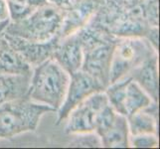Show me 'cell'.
Listing matches in <instances>:
<instances>
[{
	"instance_id": "6da1fadb",
	"label": "cell",
	"mask_w": 160,
	"mask_h": 149,
	"mask_svg": "<svg viewBox=\"0 0 160 149\" xmlns=\"http://www.w3.org/2000/svg\"><path fill=\"white\" fill-rule=\"evenodd\" d=\"M70 82V75L52 58L33 68L28 97L57 112L62 106Z\"/></svg>"
},
{
	"instance_id": "7a4b0ae2",
	"label": "cell",
	"mask_w": 160,
	"mask_h": 149,
	"mask_svg": "<svg viewBox=\"0 0 160 149\" xmlns=\"http://www.w3.org/2000/svg\"><path fill=\"white\" fill-rule=\"evenodd\" d=\"M54 112L45 104L27 97L8 102L0 107V139L35 131L44 114Z\"/></svg>"
},
{
	"instance_id": "3957f363",
	"label": "cell",
	"mask_w": 160,
	"mask_h": 149,
	"mask_svg": "<svg viewBox=\"0 0 160 149\" xmlns=\"http://www.w3.org/2000/svg\"><path fill=\"white\" fill-rule=\"evenodd\" d=\"M64 13L54 5L46 3L36 8L27 18L9 21L4 32L34 42H48L59 38Z\"/></svg>"
},
{
	"instance_id": "277c9868",
	"label": "cell",
	"mask_w": 160,
	"mask_h": 149,
	"mask_svg": "<svg viewBox=\"0 0 160 149\" xmlns=\"http://www.w3.org/2000/svg\"><path fill=\"white\" fill-rule=\"evenodd\" d=\"M155 53L158 52L143 37L118 38L112 51L109 84L128 77L132 70Z\"/></svg>"
},
{
	"instance_id": "5b68a950",
	"label": "cell",
	"mask_w": 160,
	"mask_h": 149,
	"mask_svg": "<svg viewBox=\"0 0 160 149\" xmlns=\"http://www.w3.org/2000/svg\"><path fill=\"white\" fill-rule=\"evenodd\" d=\"M108 103L104 92H98L87 97L69 113L65 120L67 134L95 132V120L98 112Z\"/></svg>"
},
{
	"instance_id": "8992f818",
	"label": "cell",
	"mask_w": 160,
	"mask_h": 149,
	"mask_svg": "<svg viewBox=\"0 0 160 149\" xmlns=\"http://www.w3.org/2000/svg\"><path fill=\"white\" fill-rule=\"evenodd\" d=\"M104 91V87L96 79L84 71H79L70 76V82L66 92L64 102L57 110V122L62 123L67 118L69 113L77 106H79L87 97L92 93Z\"/></svg>"
},
{
	"instance_id": "52a82bcc",
	"label": "cell",
	"mask_w": 160,
	"mask_h": 149,
	"mask_svg": "<svg viewBox=\"0 0 160 149\" xmlns=\"http://www.w3.org/2000/svg\"><path fill=\"white\" fill-rule=\"evenodd\" d=\"M118 38L95 44L84 51L82 71L86 72L93 79H96L106 89L109 85L110 64L113 47Z\"/></svg>"
},
{
	"instance_id": "ba28073f",
	"label": "cell",
	"mask_w": 160,
	"mask_h": 149,
	"mask_svg": "<svg viewBox=\"0 0 160 149\" xmlns=\"http://www.w3.org/2000/svg\"><path fill=\"white\" fill-rule=\"evenodd\" d=\"M3 38L29 63L32 68L51 58L54 49L59 41V38H55L48 42H34L5 32L3 33Z\"/></svg>"
},
{
	"instance_id": "9c48e42d",
	"label": "cell",
	"mask_w": 160,
	"mask_h": 149,
	"mask_svg": "<svg viewBox=\"0 0 160 149\" xmlns=\"http://www.w3.org/2000/svg\"><path fill=\"white\" fill-rule=\"evenodd\" d=\"M51 58L70 76L82 70L84 51L76 33L59 39Z\"/></svg>"
},
{
	"instance_id": "30bf717a",
	"label": "cell",
	"mask_w": 160,
	"mask_h": 149,
	"mask_svg": "<svg viewBox=\"0 0 160 149\" xmlns=\"http://www.w3.org/2000/svg\"><path fill=\"white\" fill-rule=\"evenodd\" d=\"M103 0H82L76 8L64 13L59 39L72 35L86 26L100 9Z\"/></svg>"
},
{
	"instance_id": "8fae6325",
	"label": "cell",
	"mask_w": 160,
	"mask_h": 149,
	"mask_svg": "<svg viewBox=\"0 0 160 149\" xmlns=\"http://www.w3.org/2000/svg\"><path fill=\"white\" fill-rule=\"evenodd\" d=\"M128 77L151 97L153 102L158 101V53L151 55L143 61L131 71Z\"/></svg>"
},
{
	"instance_id": "7c38bea8",
	"label": "cell",
	"mask_w": 160,
	"mask_h": 149,
	"mask_svg": "<svg viewBox=\"0 0 160 149\" xmlns=\"http://www.w3.org/2000/svg\"><path fill=\"white\" fill-rule=\"evenodd\" d=\"M31 75L0 73V107L8 102L28 96Z\"/></svg>"
},
{
	"instance_id": "4fadbf2b",
	"label": "cell",
	"mask_w": 160,
	"mask_h": 149,
	"mask_svg": "<svg viewBox=\"0 0 160 149\" xmlns=\"http://www.w3.org/2000/svg\"><path fill=\"white\" fill-rule=\"evenodd\" d=\"M126 119H128L129 135H137L143 133L157 134V102H152L145 108L126 117Z\"/></svg>"
},
{
	"instance_id": "5bb4252c",
	"label": "cell",
	"mask_w": 160,
	"mask_h": 149,
	"mask_svg": "<svg viewBox=\"0 0 160 149\" xmlns=\"http://www.w3.org/2000/svg\"><path fill=\"white\" fill-rule=\"evenodd\" d=\"M32 71L29 63L2 38L0 42V73L32 75Z\"/></svg>"
},
{
	"instance_id": "9a60e30c",
	"label": "cell",
	"mask_w": 160,
	"mask_h": 149,
	"mask_svg": "<svg viewBox=\"0 0 160 149\" xmlns=\"http://www.w3.org/2000/svg\"><path fill=\"white\" fill-rule=\"evenodd\" d=\"M102 147L128 148L129 147V130L128 119L124 115L118 114L110 127L101 136Z\"/></svg>"
},
{
	"instance_id": "2e32d148",
	"label": "cell",
	"mask_w": 160,
	"mask_h": 149,
	"mask_svg": "<svg viewBox=\"0 0 160 149\" xmlns=\"http://www.w3.org/2000/svg\"><path fill=\"white\" fill-rule=\"evenodd\" d=\"M153 101L136 82L130 79L125 87V96L123 101L124 117H128L139 110L145 108Z\"/></svg>"
},
{
	"instance_id": "e0dca14e",
	"label": "cell",
	"mask_w": 160,
	"mask_h": 149,
	"mask_svg": "<svg viewBox=\"0 0 160 149\" xmlns=\"http://www.w3.org/2000/svg\"><path fill=\"white\" fill-rule=\"evenodd\" d=\"M118 115V112L108 103L103 108L98 112L95 120V132L101 136L104 133L113 123V121Z\"/></svg>"
},
{
	"instance_id": "ac0fdd59",
	"label": "cell",
	"mask_w": 160,
	"mask_h": 149,
	"mask_svg": "<svg viewBox=\"0 0 160 149\" xmlns=\"http://www.w3.org/2000/svg\"><path fill=\"white\" fill-rule=\"evenodd\" d=\"M73 138L68 143L70 147H102L100 136L96 132L71 134Z\"/></svg>"
},
{
	"instance_id": "d6986e66",
	"label": "cell",
	"mask_w": 160,
	"mask_h": 149,
	"mask_svg": "<svg viewBox=\"0 0 160 149\" xmlns=\"http://www.w3.org/2000/svg\"><path fill=\"white\" fill-rule=\"evenodd\" d=\"M130 146L134 148H157L159 146L158 136L154 133L129 135Z\"/></svg>"
},
{
	"instance_id": "ffe728a7",
	"label": "cell",
	"mask_w": 160,
	"mask_h": 149,
	"mask_svg": "<svg viewBox=\"0 0 160 149\" xmlns=\"http://www.w3.org/2000/svg\"><path fill=\"white\" fill-rule=\"evenodd\" d=\"M143 16L149 26H158V0H146L142 3Z\"/></svg>"
},
{
	"instance_id": "44dd1931",
	"label": "cell",
	"mask_w": 160,
	"mask_h": 149,
	"mask_svg": "<svg viewBox=\"0 0 160 149\" xmlns=\"http://www.w3.org/2000/svg\"><path fill=\"white\" fill-rule=\"evenodd\" d=\"M47 1L65 13L76 8L82 2V0H47Z\"/></svg>"
},
{
	"instance_id": "7402d4cb",
	"label": "cell",
	"mask_w": 160,
	"mask_h": 149,
	"mask_svg": "<svg viewBox=\"0 0 160 149\" xmlns=\"http://www.w3.org/2000/svg\"><path fill=\"white\" fill-rule=\"evenodd\" d=\"M143 38L149 42V44L152 46V48L158 52V44H159V30L158 26H150L148 30L146 31L145 35Z\"/></svg>"
},
{
	"instance_id": "603a6c76",
	"label": "cell",
	"mask_w": 160,
	"mask_h": 149,
	"mask_svg": "<svg viewBox=\"0 0 160 149\" xmlns=\"http://www.w3.org/2000/svg\"><path fill=\"white\" fill-rule=\"evenodd\" d=\"M5 1L20 3V4H24V5H29V6H33V7H36V8L48 3L47 0H5Z\"/></svg>"
},
{
	"instance_id": "cb8c5ba5",
	"label": "cell",
	"mask_w": 160,
	"mask_h": 149,
	"mask_svg": "<svg viewBox=\"0 0 160 149\" xmlns=\"http://www.w3.org/2000/svg\"><path fill=\"white\" fill-rule=\"evenodd\" d=\"M9 19L8 8L5 0H0V22Z\"/></svg>"
},
{
	"instance_id": "d4e9b609",
	"label": "cell",
	"mask_w": 160,
	"mask_h": 149,
	"mask_svg": "<svg viewBox=\"0 0 160 149\" xmlns=\"http://www.w3.org/2000/svg\"><path fill=\"white\" fill-rule=\"evenodd\" d=\"M9 21H10V20H9V19H7V20H5V21L0 22V42H1V40H2L4 30H5V28H6L7 24L9 23Z\"/></svg>"
}]
</instances>
